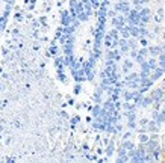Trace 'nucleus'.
Masks as SVG:
<instances>
[{
	"mask_svg": "<svg viewBox=\"0 0 165 163\" xmlns=\"http://www.w3.org/2000/svg\"><path fill=\"white\" fill-rule=\"evenodd\" d=\"M126 127H127L129 130H135L136 129V121H127Z\"/></svg>",
	"mask_w": 165,
	"mask_h": 163,
	"instance_id": "40",
	"label": "nucleus"
},
{
	"mask_svg": "<svg viewBox=\"0 0 165 163\" xmlns=\"http://www.w3.org/2000/svg\"><path fill=\"white\" fill-rule=\"evenodd\" d=\"M123 115L127 121H136V110H124Z\"/></svg>",
	"mask_w": 165,
	"mask_h": 163,
	"instance_id": "20",
	"label": "nucleus"
},
{
	"mask_svg": "<svg viewBox=\"0 0 165 163\" xmlns=\"http://www.w3.org/2000/svg\"><path fill=\"white\" fill-rule=\"evenodd\" d=\"M103 109H105V110H108V112H114V110H117V109L114 107V101H112V100L109 98V100H106L105 103H103V106H102Z\"/></svg>",
	"mask_w": 165,
	"mask_h": 163,
	"instance_id": "18",
	"label": "nucleus"
},
{
	"mask_svg": "<svg viewBox=\"0 0 165 163\" xmlns=\"http://www.w3.org/2000/svg\"><path fill=\"white\" fill-rule=\"evenodd\" d=\"M147 122H149V119H145V118H144V119H140V125H141V127H145Z\"/></svg>",
	"mask_w": 165,
	"mask_h": 163,
	"instance_id": "46",
	"label": "nucleus"
},
{
	"mask_svg": "<svg viewBox=\"0 0 165 163\" xmlns=\"http://www.w3.org/2000/svg\"><path fill=\"white\" fill-rule=\"evenodd\" d=\"M150 139H156V141H158V134H156V133H153V134L150 136Z\"/></svg>",
	"mask_w": 165,
	"mask_h": 163,
	"instance_id": "47",
	"label": "nucleus"
},
{
	"mask_svg": "<svg viewBox=\"0 0 165 163\" xmlns=\"http://www.w3.org/2000/svg\"><path fill=\"white\" fill-rule=\"evenodd\" d=\"M2 131H5V129H3V127H2V125H0V133H2Z\"/></svg>",
	"mask_w": 165,
	"mask_h": 163,
	"instance_id": "52",
	"label": "nucleus"
},
{
	"mask_svg": "<svg viewBox=\"0 0 165 163\" xmlns=\"http://www.w3.org/2000/svg\"><path fill=\"white\" fill-rule=\"evenodd\" d=\"M115 9H117V11H120V12H123L124 15H127L129 11H130V8H129V3H127V2H120L118 5H115Z\"/></svg>",
	"mask_w": 165,
	"mask_h": 163,
	"instance_id": "7",
	"label": "nucleus"
},
{
	"mask_svg": "<svg viewBox=\"0 0 165 163\" xmlns=\"http://www.w3.org/2000/svg\"><path fill=\"white\" fill-rule=\"evenodd\" d=\"M118 47H120V53L121 54H129V51H130V47L127 45V39L126 38H121V39H118Z\"/></svg>",
	"mask_w": 165,
	"mask_h": 163,
	"instance_id": "3",
	"label": "nucleus"
},
{
	"mask_svg": "<svg viewBox=\"0 0 165 163\" xmlns=\"http://www.w3.org/2000/svg\"><path fill=\"white\" fill-rule=\"evenodd\" d=\"M6 23H8V17H0V32H3L6 29Z\"/></svg>",
	"mask_w": 165,
	"mask_h": 163,
	"instance_id": "33",
	"label": "nucleus"
},
{
	"mask_svg": "<svg viewBox=\"0 0 165 163\" xmlns=\"http://www.w3.org/2000/svg\"><path fill=\"white\" fill-rule=\"evenodd\" d=\"M138 41H140V45H141V47H149V45H150L149 39H147V36H142V38H138Z\"/></svg>",
	"mask_w": 165,
	"mask_h": 163,
	"instance_id": "35",
	"label": "nucleus"
},
{
	"mask_svg": "<svg viewBox=\"0 0 165 163\" xmlns=\"http://www.w3.org/2000/svg\"><path fill=\"white\" fill-rule=\"evenodd\" d=\"M70 122H71V127H73V129H74V127H76L77 124H79V122H80V116H79V115H76L74 118H71V119H70Z\"/></svg>",
	"mask_w": 165,
	"mask_h": 163,
	"instance_id": "37",
	"label": "nucleus"
},
{
	"mask_svg": "<svg viewBox=\"0 0 165 163\" xmlns=\"http://www.w3.org/2000/svg\"><path fill=\"white\" fill-rule=\"evenodd\" d=\"M71 21H73V18H71L70 12H68V11H62V12H61V24H62V26H70Z\"/></svg>",
	"mask_w": 165,
	"mask_h": 163,
	"instance_id": "4",
	"label": "nucleus"
},
{
	"mask_svg": "<svg viewBox=\"0 0 165 163\" xmlns=\"http://www.w3.org/2000/svg\"><path fill=\"white\" fill-rule=\"evenodd\" d=\"M129 32H130V36L140 38V27L138 26H129Z\"/></svg>",
	"mask_w": 165,
	"mask_h": 163,
	"instance_id": "25",
	"label": "nucleus"
},
{
	"mask_svg": "<svg viewBox=\"0 0 165 163\" xmlns=\"http://www.w3.org/2000/svg\"><path fill=\"white\" fill-rule=\"evenodd\" d=\"M164 72H165V71H164L162 68H159V67H158V68H154V70L152 71V74H150V79H152L153 82L159 80V79L164 76Z\"/></svg>",
	"mask_w": 165,
	"mask_h": 163,
	"instance_id": "8",
	"label": "nucleus"
},
{
	"mask_svg": "<svg viewBox=\"0 0 165 163\" xmlns=\"http://www.w3.org/2000/svg\"><path fill=\"white\" fill-rule=\"evenodd\" d=\"M136 54H138V48H136V50H130V51H129V56L132 58V59L136 58Z\"/></svg>",
	"mask_w": 165,
	"mask_h": 163,
	"instance_id": "42",
	"label": "nucleus"
},
{
	"mask_svg": "<svg viewBox=\"0 0 165 163\" xmlns=\"http://www.w3.org/2000/svg\"><path fill=\"white\" fill-rule=\"evenodd\" d=\"M135 60H136L138 63H141V62H144V60H145V58H144V56H141V54H136Z\"/></svg>",
	"mask_w": 165,
	"mask_h": 163,
	"instance_id": "43",
	"label": "nucleus"
},
{
	"mask_svg": "<svg viewBox=\"0 0 165 163\" xmlns=\"http://www.w3.org/2000/svg\"><path fill=\"white\" fill-rule=\"evenodd\" d=\"M120 97L123 98L124 101H130V100L133 98V91H130V89H121Z\"/></svg>",
	"mask_w": 165,
	"mask_h": 163,
	"instance_id": "11",
	"label": "nucleus"
},
{
	"mask_svg": "<svg viewBox=\"0 0 165 163\" xmlns=\"http://www.w3.org/2000/svg\"><path fill=\"white\" fill-rule=\"evenodd\" d=\"M132 80H140V72H127L124 76V82H132Z\"/></svg>",
	"mask_w": 165,
	"mask_h": 163,
	"instance_id": "22",
	"label": "nucleus"
},
{
	"mask_svg": "<svg viewBox=\"0 0 165 163\" xmlns=\"http://www.w3.org/2000/svg\"><path fill=\"white\" fill-rule=\"evenodd\" d=\"M121 107H123L124 110H136V106L132 104L130 101H124V103H121Z\"/></svg>",
	"mask_w": 165,
	"mask_h": 163,
	"instance_id": "28",
	"label": "nucleus"
},
{
	"mask_svg": "<svg viewBox=\"0 0 165 163\" xmlns=\"http://www.w3.org/2000/svg\"><path fill=\"white\" fill-rule=\"evenodd\" d=\"M149 139H150V136L147 134V133H140V134H138V141H140V143L149 142Z\"/></svg>",
	"mask_w": 165,
	"mask_h": 163,
	"instance_id": "30",
	"label": "nucleus"
},
{
	"mask_svg": "<svg viewBox=\"0 0 165 163\" xmlns=\"http://www.w3.org/2000/svg\"><path fill=\"white\" fill-rule=\"evenodd\" d=\"M120 33L123 38H130V32H129V26H123V29H120Z\"/></svg>",
	"mask_w": 165,
	"mask_h": 163,
	"instance_id": "31",
	"label": "nucleus"
},
{
	"mask_svg": "<svg viewBox=\"0 0 165 163\" xmlns=\"http://www.w3.org/2000/svg\"><path fill=\"white\" fill-rule=\"evenodd\" d=\"M132 138V131H126V133H123V141L124 139H130Z\"/></svg>",
	"mask_w": 165,
	"mask_h": 163,
	"instance_id": "44",
	"label": "nucleus"
},
{
	"mask_svg": "<svg viewBox=\"0 0 165 163\" xmlns=\"http://www.w3.org/2000/svg\"><path fill=\"white\" fill-rule=\"evenodd\" d=\"M67 104H70V106H74V100H71V98H70V100H68V103H67Z\"/></svg>",
	"mask_w": 165,
	"mask_h": 163,
	"instance_id": "48",
	"label": "nucleus"
},
{
	"mask_svg": "<svg viewBox=\"0 0 165 163\" xmlns=\"http://www.w3.org/2000/svg\"><path fill=\"white\" fill-rule=\"evenodd\" d=\"M121 147L129 151V150H133V148H135V143H133L132 141H130V139H124L123 143H121Z\"/></svg>",
	"mask_w": 165,
	"mask_h": 163,
	"instance_id": "26",
	"label": "nucleus"
},
{
	"mask_svg": "<svg viewBox=\"0 0 165 163\" xmlns=\"http://www.w3.org/2000/svg\"><path fill=\"white\" fill-rule=\"evenodd\" d=\"M149 54L150 56H153V58H156L159 53H162V48H161V45H149Z\"/></svg>",
	"mask_w": 165,
	"mask_h": 163,
	"instance_id": "12",
	"label": "nucleus"
},
{
	"mask_svg": "<svg viewBox=\"0 0 165 163\" xmlns=\"http://www.w3.org/2000/svg\"><path fill=\"white\" fill-rule=\"evenodd\" d=\"M127 154V150H124L123 147H121L120 150H118V157H121V156H126Z\"/></svg>",
	"mask_w": 165,
	"mask_h": 163,
	"instance_id": "41",
	"label": "nucleus"
},
{
	"mask_svg": "<svg viewBox=\"0 0 165 163\" xmlns=\"http://www.w3.org/2000/svg\"><path fill=\"white\" fill-rule=\"evenodd\" d=\"M156 60H158V67L165 71V51L159 53V54H158V59H156Z\"/></svg>",
	"mask_w": 165,
	"mask_h": 163,
	"instance_id": "21",
	"label": "nucleus"
},
{
	"mask_svg": "<svg viewBox=\"0 0 165 163\" xmlns=\"http://www.w3.org/2000/svg\"><path fill=\"white\" fill-rule=\"evenodd\" d=\"M127 45L130 47V50H136L138 45H140V41H138V38L130 36V38H127Z\"/></svg>",
	"mask_w": 165,
	"mask_h": 163,
	"instance_id": "14",
	"label": "nucleus"
},
{
	"mask_svg": "<svg viewBox=\"0 0 165 163\" xmlns=\"http://www.w3.org/2000/svg\"><path fill=\"white\" fill-rule=\"evenodd\" d=\"M64 54H74V44L71 42L64 44Z\"/></svg>",
	"mask_w": 165,
	"mask_h": 163,
	"instance_id": "24",
	"label": "nucleus"
},
{
	"mask_svg": "<svg viewBox=\"0 0 165 163\" xmlns=\"http://www.w3.org/2000/svg\"><path fill=\"white\" fill-rule=\"evenodd\" d=\"M56 74H58V79L62 82V83H67V82H68V79H67V76H65L64 71H56Z\"/></svg>",
	"mask_w": 165,
	"mask_h": 163,
	"instance_id": "34",
	"label": "nucleus"
},
{
	"mask_svg": "<svg viewBox=\"0 0 165 163\" xmlns=\"http://www.w3.org/2000/svg\"><path fill=\"white\" fill-rule=\"evenodd\" d=\"M145 130L147 131H152V133H158L159 130H161V125L156 122L154 119H152V121H149L147 122V125H145Z\"/></svg>",
	"mask_w": 165,
	"mask_h": 163,
	"instance_id": "5",
	"label": "nucleus"
},
{
	"mask_svg": "<svg viewBox=\"0 0 165 163\" xmlns=\"http://www.w3.org/2000/svg\"><path fill=\"white\" fill-rule=\"evenodd\" d=\"M150 97H152V100H153V103H154V101H162V100H164V89H162V88H161V89H154Z\"/></svg>",
	"mask_w": 165,
	"mask_h": 163,
	"instance_id": "6",
	"label": "nucleus"
},
{
	"mask_svg": "<svg viewBox=\"0 0 165 163\" xmlns=\"http://www.w3.org/2000/svg\"><path fill=\"white\" fill-rule=\"evenodd\" d=\"M109 35H111V36H112V38H114V39H118L120 30H118V29H115V27H114V29H112V30L109 32Z\"/></svg>",
	"mask_w": 165,
	"mask_h": 163,
	"instance_id": "39",
	"label": "nucleus"
},
{
	"mask_svg": "<svg viewBox=\"0 0 165 163\" xmlns=\"http://www.w3.org/2000/svg\"><path fill=\"white\" fill-rule=\"evenodd\" d=\"M153 104V100H152V97L149 95V97H144L142 95V100H141V109H147V107H150Z\"/></svg>",
	"mask_w": 165,
	"mask_h": 163,
	"instance_id": "17",
	"label": "nucleus"
},
{
	"mask_svg": "<svg viewBox=\"0 0 165 163\" xmlns=\"http://www.w3.org/2000/svg\"><path fill=\"white\" fill-rule=\"evenodd\" d=\"M138 27H140V38H142V36H147V38H149L150 32L147 30V27L145 26H138Z\"/></svg>",
	"mask_w": 165,
	"mask_h": 163,
	"instance_id": "32",
	"label": "nucleus"
},
{
	"mask_svg": "<svg viewBox=\"0 0 165 163\" xmlns=\"http://www.w3.org/2000/svg\"><path fill=\"white\" fill-rule=\"evenodd\" d=\"M105 152H106L108 157H112V156H114V152H115V142H114V141H111V142L106 143V150H105Z\"/></svg>",
	"mask_w": 165,
	"mask_h": 163,
	"instance_id": "13",
	"label": "nucleus"
},
{
	"mask_svg": "<svg viewBox=\"0 0 165 163\" xmlns=\"http://www.w3.org/2000/svg\"><path fill=\"white\" fill-rule=\"evenodd\" d=\"M126 88H127V89H138V88H140V82H138V80L126 82Z\"/></svg>",
	"mask_w": 165,
	"mask_h": 163,
	"instance_id": "27",
	"label": "nucleus"
},
{
	"mask_svg": "<svg viewBox=\"0 0 165 163\" xmlns=\"http://www.w3.org/2000/svg\"><path fill=\"white\" fill-rule=\"evenodd\" d=\"M133 68V62L130 60V59H124L123 60V67H121V71L124 72V74H127V72H130Z\"/></svg>",
	"mask_w": 165,
	"mask_h": 163,
	"instance_id": "10",
	"label": "nucleus"
},
{
	"mask_svg": "<svg viewBox=\"0 0 165 163\" xmlns=\"http://www.w3.org/2000/svg\"><path fill=\"white\" fill-rule=\"evenodd\" d=\"M47 56H51V58L58 56V47H56L55 41H53V42L50 44V48H49V51H47Z\"/></svg>",
	"mask_w": 165,
	"mask_h": 163,
	"instance_id": "23",
	"label": "nucleus"
},
{
	"mask_svg": "<svg viewBox=\"0 0 165 163\" xmlns=\"http://www.w3.org/2000/svg\"><path fill=\"white\" fill-rule=\"evenodd\" d=\"M114 41H117V39H114L109 33H105V36H103V44H105L106 48H111V47H112V42H114Z\"/></svg>",
	"mask_w": 165,
	"mask_h": 163,
	"instance_id": "15",
	"label": "nucleus"
},
{
	"mask_svg": "<svg viewBox=\"0 0 165 163\" xmlns=\"http://www.w3.org/2000/svg\"><path fill=\"white\" fill-rule=\"evenodd\" d=\"M71 74H73V79L76 83H82V82L86 80V76H85V71L83 68H79V70H71Z\"/></svg>",
	"mask_w": 165,
	"mask_h": 163,
	"instance_id": "1",
	"label": "nucleus"
},
{
	"mask_svg": "<svg viewBox=\"0 0 165 163\" xmlns=\"http://www.w3.org/2000/svg\"><path fill=\"white\" fill-rule=\"evenodd\" d=\"M6 162H9V163H12V162H15V160H14V159H11V157H8V159H6Z\"/></svg>",
	"mask_w": 165,
	"mask_h": 163,
	"instance_id": "50",
	"label": "nucleus"
},
{
	"mask_svg": "<svg viewBox=\"0 0 165 163\" xmlns=\"http://www.w3.org/2000/svg\"><path fill=\"white\" fill-rule=\"evenodd\" d=\"M147 63H149V67H150L152 71L154 68H158V60H156V58H153V56H150V59H147Z\"/></svg>",
	"mask_w": 165,
	"mask_h": 163,
	"instance_id": "29",
	"label": "nucleus"
},
{
	"mask_svg": "<svg viewBox=\"0 0 165 163\" xmlns=\"http://www.w3.org/2000/svg\"><path fill=\"white\" fill-rule=\"evenodd\" d=\"M138 82H140V86H145V88H152L153 83H154L150 77H144V79L140 77V80H138Z\"/></svg>",
	"mask_w": 165,
	"mask_h": 163,
	"instance_id": "16",
	"label": "nucleus"
},
{
	"mask_svg": "<svg viewBox=\"0 0 165 163\" xmlns=\"http://www.w3.org/2000/svg\"><path fill=\"white\" fill-rule=\"evenodd\" d=\"M138 54H141V56H144V58L150 56V54H149V48H147V47H141L140 50H138Z\"/></svg>",
	"mask_w": 165,
	"mask_h": 163,
	"instance_id": "36",
	"label": "nucleus"
},
{
	"mask_svg": "<svg viewBox=\"0 0 165 163\" xmlns=\"http://www.w3.org/2000/svg\"><path fill=\"white\" fill-rule=\"evenodd\" d=\"M102 110H103V107H102L100 104L92 106V107H91V115H92V118H99L100 113H102Z\"/></svg>",
	"mask_w": 165,
	"mask_h": 163,
	"instance_id": "19",
	"label": "nucleus"
},
{
	"mask_svg": "<svg viewBox=\"0 0 165 163\" xmlns=\"http://www.w3.org/2000/svg\"><path fill=\"white\" fill-rule=\"evenodd\" d=\"M158 145H159V143H158V141H156V139H149V142L144 143V148H145L147 152H152L156 147H158Z\"/></svg>",
	"mask_w": 165,
	"mask_h": 163,
	"instance_id": "9",
	"label": "nucleus"
},
{
	"mask_svg": "<svg viewBox=\"0 0 165 163\" xmlns=\"http://www.w3.org/2000/svg\"><path fill=\"white\" fill-rule=\"evenodd\" d=\"M14 18H15L17 21H23V15H21V14H15Z\"/></svg>",
	"mask_w": 165,
	"mask_h": 163,
	"instance_id": "45",
	"label": "nucleus"
},
{
	"mask_svg": "<svg viewBox=\"0 0 165 163\" xmlns=\"http://www.w3.org/2000/svg\"><path fill=\"white\" fill-rule=\"evenodd\" d=\"M61 116H64V118H68V113H67V112H61Z\"/></svg>",
	"mask_w": 165,
	"mask_h": 163,
	"instance_id": "49",
	"label": "nucleus"
},
{
	"mask_svg": "<svg viewBox=\"0 0 165 163\" xmlns=\"http://www.w3.org/2000/svg\"><path fill=\"white\" fill-rule=\"evenodd\" d=\"M161 48H162V51H165V42H164V44L161 45Z\"/></svg>",
	"mask_w": 165,
	"mask_h": 163,
	"instance_id": "51",
	"label": "nucleus"
},
{
	"mask_svg": "<svg viewBox=\"0 0 165 163\" xmlns=\"http://www.w3.org/2000/svg\"><path fill=\"white\" fill-rule=\"evenodd\" d=\"M73 92H74V95H79V94L82 92V85H80V83H76V85H74V89H73Z\"/></svg>",
	"mask_w": 165,
	"mask_h": 163,
	"instance_id": "38",
	"label": "nucleus"
},
{
	"mask_svg": "<svg viewBox=\"0 0 165 163\" xmlns=\"http://www.w3.org/2000/svg\"><path fill=\"white\" fill-rule=\"evenodd\" d=\"M112 26L115 27V29H123V26H126V17L124 15H118L115 18H112Z\"/></svg>",
	"mask_w": 165,
	"mask_h": 163,
	"instance_id": "2",
	"label": "nucleus"
}]
</instances>
